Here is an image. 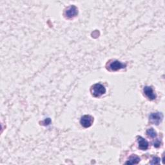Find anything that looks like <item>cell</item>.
<instances>
[{
    "label": "cell",
    "mask_w": 165,
    "mask_h": 165,
    "mask_svg": "<svg viewBox=\"0 0 165 165\" xmlns=\"http://www.w3.org/2000/svg\"><path fill=\"white\" fill-rule=\"evenodd\" d=\"M91 91H92V96L96 98H98L101 96L104 93H105L106 89L103 85L100 83H97L92 86Z\"/></svg>",
    "instance_id": "6da1fadb"
},
{
    "label": "cell",
    "mask_w": 165,
    "mask_h": 165,
    "mask_svg": "<svg viewBox=\"0 0 165 165\" xmlns=\"http://www.w3.org/2000/svg\"><path fill=\"white\" fill-rule=\"evenodd\" d=\"M93 122V117L89 115H83L81 117L80 121L81 125L85 128H88L91 126Z\"/></svg>",
    "instance_id": "7a4b0ae2"
},
{
    "label": "cell",
    "mask_w": 165,
    "mask_h": 165,
    "mask_svg": "<svg viewBox=\"0 0 165 165\" xmlns=\"http://www.w3.org/2000/svg\"><path fill=\"white\" fill-rule=\"evenodd\" d=\"M149 118L152 123H154L156 125H158L162 120L163 115L162 113H159V112L152 113L150 115Z\"/></svg>",
    "instance_id": "3957f363"
},
{
    "label": "cell",
    "mask_w": 165,
    "mask_h": 165,
    "mask_svg": "<svg viewBox=\"0 0 165 165\" xmlns=\"http://www.w3.org/2000/svg\"><path fill=\"white\" fill-rule=\"evenodd\" d=\"M125 67H126L125 64L117 60L111 62L109 65V68L110 70H112V71H117V70H119Z\"/></svg>",
    "instance_id": "277c9868"
},
{
    "label": "cell",
    "mask_w": 165,
    "mask_h": 165,
    "mask_svg": "<svg viewBox=\"0 0 165 165\" xmlns=\"http://www.w3.org/2000/svg\"><path fill=\"white\" fill-rule=\"evenodd\" d=\"M77 14H78V9L74 5H72L68 7L65 12V15L68 18H72L76 16Z\"/></svg>",
    "instance_id": "5b68a950"
},
{
    "label": "cell",
    "mask_w": 165,
    "mask_h": 165,
    "mask_svg": "<svg viewBox=\"0 0 165 165\" xmlns=\"http://www.w3.org/2000/svg\"><path fill=\"white\" fill-rule=\"evenodd\" d=\"M144 93L145 94V96L150 99V100H154L156 98V94L153 90L152 88L151 87H145L143 89Z\"/></svg>",
    "instance_id": "8992f818"
},
{
    "label": "cell",
    "mask_w": 165,
    "mask_h": 165,
    "mask_svg": "<svg viewBox=\"0 0 165 165\" xmlns=\"http://www.w3.org/2000/svg\"><path fill=\"white\" fill-rule=\"evenodd\" d=\"M137 141L139 144V148L141 150H146L148 148L149 145L148 141L145 140L143 137L139 136L137 137Z\"/></svg>",
    "instance_id": "52a82bcc"
},
{
    "label": "cell",
    "mask_w": 165,
    "mask_h": 165,
    "mask_svg": "<svg viewBox=\"0 0 165 165\" xmlns=\"http://www.w3.org/2000/svg\"><path fill=\"white\" fill-rule=\"evenodd\" d=\"M140 158L136 155H132L129 157L128 160L125 162L126 164H137L140 162Z\"/></svg>",
    "instance_id": "ba28073f"
},
{
    "label": "cell",
    "mask_w": 165,
    "mask_h": 165,
    "mask_svg": "<svg viewBox=\"0 0 165 165\" xmlns=\"http://www.w3.org/2000/svg\"><path fill=\"white\" fill-rule=\"evenodd\" d=\"M146 134L148 137L151 138H154L157 136V132L155 131V130L152 128L148 129V130L146 131Z\"/></svg>",
    "instance_id": "9c48e42d"
},
{
    "label": "cell",
    "mask_w": 165,
    "mask_h": 165,
    "mask_svg": "<svg viewBox=\"0 0 165 165\" xmlns=\"http://www.w3.org/2000/svg\"><path fill=\"white\" fill-rule=\"evenodd\" d=\"M160 160L161 159L159 157H154V158L152 159V161L150 162V164H159L160 163Z\"/></svg>",
    "instance_id": "30bf717a"
},
{
    "label": "cell",
    "mask_w": 165,
    "mask_h": 165,
    "mask_svg": "<svg viewBox=\"0 0 165 165\" xmlns=\"http://www.w3.org/2000/svg\"><path fill=\"white\" fill-rule=\"evenodd\" d=\"M154 146L156 147V148H159V146H160V145H161V142H160V141H159V140H157L156 141V142L154 143Z\"/></svg>",
    "instance_id": "8fae6325"
}]
</instances>
